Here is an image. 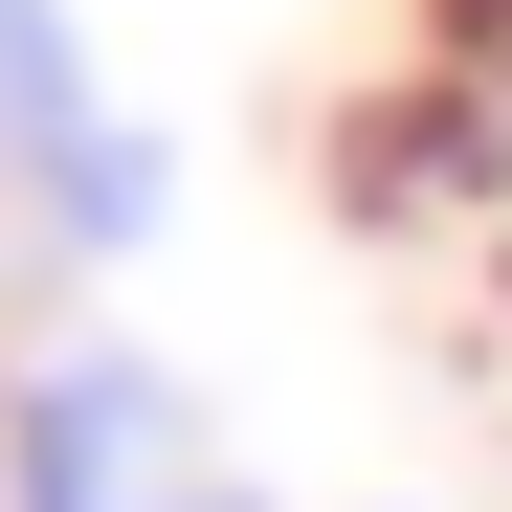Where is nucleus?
Wrapping results in <instances>:
<instances>
[{"instance_id": "2", "label": "nucleus", "mask_w": 512, "mask_h": 512, "mask_svg": "<svg viewBox=\"0 0 512 512\" xmlns=\"http://www.w3.org/2000/svg\"><path fill=\"white\" fill-rule=\"evenodd\" d=\"M156 134L90 90V23H67V0H0V223L45 245V268H134L156 245Z\"/></svg>"}, {"instance_id": "1", "label": "nucleus", "mask_w": 512, "mask_h": 512, "mask_svg": "<svg viewBox=\"0 0 512 512\" xmlns=\"http://www.w3.org/2000/svg\"><path fill=\"white\" fill-rule=\"evenodd\" d=\"M0 512H268V490L223 468V423L134 334H67V357L0 379Z\"/></svg>"}]
</instances>
